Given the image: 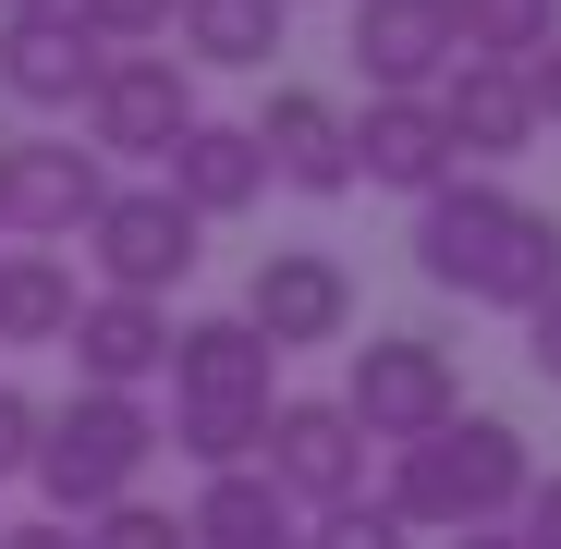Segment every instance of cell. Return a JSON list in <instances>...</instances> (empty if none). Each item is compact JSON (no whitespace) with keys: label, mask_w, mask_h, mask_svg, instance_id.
Segmentation results:
<instances>
[{"label":"cell","mask_w":561,"mask_h":549,"mask_svg":"<svg viewBox=\"0 0 561 549\" xmlns=\"http://www.w3.org/2000/svg\"><path fill=\"white\" fill-rule=\"evenodd\" d=\"M451 37H463V61L525 73L537 49H561V0H451Z\"/></svg>","instance_id":"22"},{"label":"cell","mask_w":561,"mask_h":549,"mask_svg":"<svg viewBox=\"0 0 561 549\" xmlns=\"http://www.w3.org/2000/svg\"><path fill=\"white\" fill-rule=\"evenodd\" d=\"M147 451H159L147 391H73V403L37 427V465H25V477L49 489V525H99L111 501H135Z\"/></svg>","instance_id":"3"},{"label":"cell","mask_w":561,"mask_h":549,"mask_svg":"<svg viewBox=\"0 0 561 549\" xmlns=\"http://www.w3.org/2000/svg\"><path fill=\"white\" fill-rule=\"evenodd\" d=\"M513 537H525V549H561V477H537V489L513 501Z\"/></svg>","instance_id":"27"},{"label":"cell","mask_w":561,"mask_h":549,"mask_svg":"<svg viewBox=\"0 0 561 549\" xmlns=\"http://www.w3.org/2000/svg\"><path fill=\"white\" fill-rule=\"evenodd\" d=\"M525 489H537L525 427H513V415H451V427H427V439L391 451L379 513H391L403 537H477V525H513Z\"/></svg>","instance_id":"2"},{"label":"cell","mask_w":561,"mask_h":549,"mask_svg":"<svg viewBox=\"0 0 561 549\" xmlns=\"http://www.w3.org/2000/svg\"><path fill=\"white\" fill-rule=\"evenodd\" d=\"M513 208H525V196H513L501 171H451L439 196H415V268H427L439 294H463V306H477L489 256H501V232H513Z\"/></svg>","instance_id":"10"},{"label":"cell","mask_w":561,"mask_h":549,"mask_svg":"<svg viewBox=\"0 0 561 549\" xmlns=\"http://www.w3.org/2000/svg\"><path fill=\"white\" fill-rule=\"evenodd\" d=\"M73 256H49V244H0V342L13 354H49V342H73Z\"/></svg>","instance_id":"19"},{"label":"cell","mask_w":561,"mask_h":549,"mask_svg":"<svg viewBox=\"0 0 561 549\" xmlns=\"http://www.w3.org/2000/svg\"><path fill=\"white\" fill-rule=\"evenodd\" d=\"M61 13L99 37V49H147V37H171V13H183V0H61Z\"/></svg>","instance_id":"23"},{"label":"cell","mask_w":561,"mask_h":549,"mask_svg":"<svg viewBox=\"0 0 561 549\" xmlns=\"http://www.w3.org/2000/svg\"><path fill=\"white\" fill-rule=\"evenodd\" d=\"M183 123H196V73L171 49H111L99 99H85V147L99 159H171Z\"/></svg>","instance_id":"9"},{"label":"cell","mask_w":561,"mask_h":549,"mask_svg":"<svg viewBox=\"0 0 561 549\" xmlns=\"http://www.w3.org/2000/svg\"><path fill=\"white\" fill-rule=\"evenodd\" d=\"M61 354H73V391H147L159 366H171V306H147V294H85Z\"/></svg>","instance_id":"15"},{"label":"cell","mask_w":561,"mask_h":549,"mask_svg":"<svg viewBox=\"0 0 561 549\" xmlns=\"http://www.w3.org/2000/svg\"><path fill=\"white\" fill-rule=\"evenodd\" d=\"M354 73H366V99H427V85L463 61L451 37V0H354Z\"/></svg>","instance_id":"11"},{"label":"cell","mask_w":561,"mask_h":549,"mask_svg":"<svg viewBox=\"0 0 561 549\" xmlns=\"http://www.w3.org/2000/svg\"><path fill=\"white\" fill-rule=\"evenodd\" d=\"M232 318H244L268 354H306V342H354V268H342L330 244H268Z\"/></svg>","instance_id":"7"},{"label":"cell","mask_w":561,"mask_h":549,"mask_svg":"<svg viewBox=\"0 0 561 549\" xmlns=\"http://www.w3.org/2000/svg\"><path fill=\"white\" fill-rule=\"evenodd\" d=\"M280 13H294V0H280Z\"/></svg>","instance_id":"33"},{"label":"cell","mask_w":561,"mask_h":549,"mask_svg":"<svg viewBox=\"0 0 561 549\" xmlns=\"http://www.w3.org/2000/svg\"><path fill=\"white\" fill-rule=\"evenodd\" d=\"M330 403L354 415V439H391V451H403V439H427V427L463 415V366H451L427 330H366Z\"/></svg>","instance_id":"4"},{"label":"cell","mask_w":561,"mask_h":549,"mask_svg":"<svg viewBox=\"0 0 561 549\" xmlns=\"http://www.w3.org/2000/svg\"><path fill=\"white\" fill-rule=\"evenodd\" d=\"M525 354H537V379H549V391H561V294H549V306H537V318H525Z\"/></svg>","instance_id":"28"},{"label":"cell","mask_w":561,"mask_h":549,"mask_svg":"<svg viewBox=\"0 0 561 549\" xmlns=\"http://www.w3.org/2000/svg\"><path fill=\"white\" fill-rule=\"evenodd\" d=\"M159 183H171L196 220H244V208L268 196V159H256L244 123H208V111H196V123H183V147L159 159Z\"/></svg>","instance_id":"16"},{"label":"cell","mask_w":561,"mask_h":549,"mask_svg":"<svg viewBox=\"0 0 561 549\" xmlns=\"http://www.w3.org/2000/svg\"><path fill=\"white\" fill-rule=\"evenodd\" d=\"M256 477L294 501V513H342V501H366V439H354V415H342L330 391H306V403H280V415H268Z\"/></svg>","instance_id":"8"},{"label":"cell","mask_w":561,"mask_h":549,"mask_svg":"<svg viewBox=\"0 0 561 549\" xmlns=\"http://www.w3.org/2000/svg\"><path fill=\"white\" fill-rule=\"evenodd\" d=\"M37 427H49V415H37V391L0 379V477H25V465H37Z\"/></svg>","instance_id":"26"},{"label":"cell","mask_w":561,"mask_h":549,"mask_svg":"<svg viewBox=\"0 0 561 549\" xmlns=\"http://www.w3.org/2000/svg\"><path fill=\"white\" fill-rule=\"evenodd\" d=\"M183 61H220V73H268L280 49V0H183Z\"/></svg>","instance_id":"21"},{"label":"cell","mask_w":561,"mask_h":549,"mask_svg":"<svg viewBox=\"0 0 561 549\" xmlns=\"http://www.w3.org/2000/svg\"><path fill=\"white\" fill-rule=\"evenodd\" d=\"M99 73H111V49L73 13H0V99L13 111H85Z\"/></svg>","instance_id":"13"},{"label":"cell","mask_w":561,"mask_h":549,"mask_svg":"<svg viewBox=\"0 0 561 549\" xmlns=\"http://www.w3.org/2000/svg\"><path fill=\"white\" fill-rule=\"evenodd\" d=\"M0 549H85L73 525H0Z\"/></svg>","instance_id":"30"},{"label":"cell","mask_w":561,"mask_h":549,"mask_svg":"<svg viewBox=\"0 0 561 549\" xmlns=\"http://www.w3.org/2000/svg\"><path fill=\"white\" fill-rule=\"evenodd\" d=\"M183 537H196V549H306V513L280 501L256 465H232V477H208V489H196Z\"/></svg>","instance_id":"18"},{"label":"cell","mask_w":561,"mask_h":549,"mask_svg":"<svg viewBox=\"0 0 561 549\" xmlns=\"http://www.w3.org/2000/svg\"><path fill=\"white\" fill-rule=\"evenodd\" d=\"M196 256H208V220L171 196V183H111L99 220H85V268H99V294H171V282H196Z\"/></svg>","instance_id":"5"},{"label":"cell","mask_w":561,"mask_h":549,"mask_svg":"<svg viewBox=\"0 0 561 549\" xmlns=\"http://www.w3.org/2000/svg\"><path fill=\"white\" fill-rule=\"evenodd\" d=\"M0 13H61V0H0Z\"/></svg>","instance_id":"32"},{"label":"cell","mask_w":561,"mask_h":549,"mask_svg":"<svg viewBox=\"0 0 561 549\" xmlns=\"http://www.w3.org/2000/svg\"><path fill=\"white\" fill-rule=\"evenodd\" d=\"M525 99H537V123H561V49H537V61H525Z\"/></svg>","instance_id":"29"},{"label":"cell","mask_w":561,"mask_h":549,"mask_svg":"<svg viewBox=\"0 0 561 549\" xmlns=\"http://www.w3.org/2000/svg\"><path fill=\"white\" fill-rule=\"evenodd\" d=\"M111 196V159L99 147H73V135H0V232L13 244H73L85 220H99Z\"/></svg>","instance_id":"6"},{"label":"cell","mask_w":561,"mask_h":549,"mask_svg":"<svg viewBox=\"0 0 561 549\" xmlns=\"http://www.w3.org/2000/svg\"><path fill=\"white\" fill-rule=\"evenodd\" d=\"M451 549H525V537L513 525H477V537H451Z\"/></svg>","instance_id":"31"},{"label":"cell","mask_w":561,"mask_h":549,"mask_svg":"<svg viewBox=\"0 0 561 549\" xmlns=\"http://www.w3.org/2000/svg\"><path fill=\"white\" fill-rule=\"evenodd\" d=\"M171 451L196 477H232V465H256V439H268V415H280V354L244 330V318H183L171 330Z\"/></svg>","instance_id":"1"},{"label":"cell","mask_w":561,"mask_h":549,"mask_svg":"<svg viewBox=\"0 0 561 549\" xmlns=\"http://www.w3.org/2000/svg\"><path fill=\"white\" fill-rule=\"evenodd\" d=\"M306 549H415V537H403L379 501H342V513H318V525H306Z\"/></svg>","instance_id":"25"},{"label":"cell","mask_w":561,"mask_h":549,"mask_svg":"<svg viewBox=\"0 0 561 549\" xmlns=\"http://www.w3.org/2000/svg\"><path fill=\"white\" fill-rule=\"evenodd\" d=\"M85 549H196V537H183V513H159V501H111L99 525H73Z\"/></svg>","instance_id":"24"},{"label":"cell","mask_w":561,"mask_h":549,"mask_svg":"<svg viewBox=\"0 0 561 549\" xmlns=\"http://www.w3.org/2000/svg\"><path fill=\"white\" fill-rule=\"evenodd\" d=\"M463 159H451V135H439V111L427 99H366V123H354V183H391V196H439Z\"/></svg>","instance_id":"17"},{"label":"cell","mask_w":561,"mask_h":549,"mask_svg":"<svg viewBox=\"0 0 561 549\" xmlns=\"http://www.w3.org/2000/svg\"><path fill=\"white\" fill-rule=\"evenodd\" d=\"M427 111H439L451 159H477V171H501V159L537 147V99H525V73H501V61H451L427 85Z\"/></svg>","instance_id":"14"},{"label":"cell","mask_w":561,"mask_h":549,"mask_svg":"<svg viewBox=\"0 0 561 549\" xmlns=\"http://www.w3.org/2000/svg\"><path fill=\"white\" fill-rule=\"evenodd\" d=\"M256 135V159H268V183H294V196H354V111L342 99H318V85H280V99L244 123Z\"/></svg>","instance_id":"12"},{"label":"cell","mask_w":561,"mask_h":549,"mask_svg":"<svg viewBox=\"0 0 561 549\" xmlns=\"http://www.w3.org/2000/svg\"><path fill=\"white\" fill-rule=\"evenodd\" d=\"M561 294V208H513V232H501V256H489V282H477V306H501V318H537Z\"/></svg>","instance_id":"20"}]
</instances>
